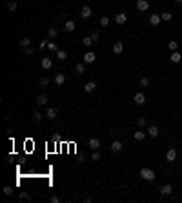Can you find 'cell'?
Returning <instances> with one entry per match:
<instances>
[{"label":"cell","instance_id":"6da1fadb","mask_svg":"<svg viewBox=\"0 0 182 203\" xmlns=\"http://www.w3.org/2000/svg\"><path fill=\"white\" fill-rule=\"evenodd\" d=\"M140 178L142 180H146V181H153L157 174H155V171H151V169H147V167H142L140 169Z\"/></svg>","mask_w":182,"mask_h":203},{"label":"cell","instance_id":"7a4b0ae2","mask_svg":"<svg viewBox=\"0 0 182 203\" xmlns=\"http://www.w3.org/2000/svg\"><path fill=\"white\" fill-rule=\"evenodd\" d=\"M135 7L139 9L140 13H146L147 9H149V2L147 0H137V4H135Z\"/></svg>","mask_w":182,"mask_h":203},{"label":"cell","instance_id":"3957f363","mask_svg":"<svg viewBox=\"0 0 182 203\" xmlns=\"http://www.w3.org/2000/svg\"><path fill=\"white\" fill-rule=\"evenodd\" d=\"M57 114H58V111H57L55 107H47L46 109V118H47V120H55Z\"/></svg>","mask_w":182,"mask_h":203},{"label":"cell","instance_id":"277c9868","mask_svg":"<svg viewBox=\"0 0 182 203\" xmlns=\"http://www.w3.org/2000/svg\"><path fill=\"white\" fill-rule=\"evenodd\" d=\"M166 160H168L169 163H173L177 160V151L171 147V149H168V152H166Z\"/></svg>","mask_w":182,"mask_h":203},{"label":"cell","instance_id":"5b68a950","mask_svg":"<svg viewBox=\"0 0 182 203\" xmlns=\"http://www.w3.org/2000/svg\"><path fill=\"white\" fill-rule=\"evenodd\" d=\"M95 60H97V54L93 53V51H87L84 54V63H93Z\"/></svg>","mask_w":182,"mask_h":203},{"label":"cell","instance_id":"8992f818","mask_svg":"<svg viewBox=\"0 0 182 203\" xmlns=\"http://www.w3.org/2000/svg\"><path fill=\"white\" fill-rule=\"evenodd\" d=\"M133 100H135L137 105H144V103H146V96H144V93H137Z\"/></svg>","mask_w":182,"mask_h":203},{"label":"cell","instance_id":"52a82bcc","mask_svg":"<svg viewBox=\"0 0 182 203\" xmlns=\"http://www.w3.org/2000/svg\"><path fill=\"white\" fill-rule=\"evenodd\" d=\"M122 147H124V145H122V142H119V140H113L111 142V151L113 152H120Z\"/></svg>","mask_w":182,"mask_h":203},{"label":"cell","instance_id":"ba28073f","mask_svg":"<svg viewBox=\"0 0 182 203\" xmlns=\"http://www.w3.org/2000/svg\"><path fill=\"white\" fill-rule=\"evenodd\" d=\"M91 13H93V11H91V7H89V6H84V7L80 9V17L84 18V20H86V18H89V17H91Z\"/></svg>","mask_w":182,"mask_h":203},{"label":"cell","instance_id":"9c48e42d","mask_svg":"<svg viewBox=\"0 0 182 203\" xmlns=\"http://www.w3.org/2000/svg\"><path fill=\"white\" fill-rule=\"evenodd\" d=\"M87 145H89L93 151H98V149H100V140H98V138H91Z\"/></svg>","mask_w":182,"mask_h":203},{"label":"cell","instance_id":"30bf717a","mask_svg":"<svg viewBox=\"0 0 182 203\" xmlns=\"http://www.w3.org/2000/svg\"><path fill=\"white\" fill-rule=\"evenodd\" d=\"M159 127H157V125H149V127H147V134H149L151 138H157V136H159Z\"/></svg>","mask_w":182,"mask_h":203},{"label":"cell","instance_id":"8fae6325","mask_svg":"<svg viewBox=\"0 0 182 203\" xmlns=\"http://www.w3.org/2000/svg\"><path fill=\"white\" fill-rule=\"evenodd\" d=\"M171 192H173V187L171 185H162L160 187V194L162 196H171Z\"/></svg>","mask_w":182,"mask_h":203},{"label":"cell","instance_id":"7c38bea8","mask_svg":"<svg viewBox=\"0 0 182 203\" xmlns=\"http://www.w3.org/2000/svg\"><path fill=\"white\" fill-rule=\"evenodd\" d=\"M115 22L120 24V26H122V24H126V22H127V15H126V13H119V15L115 17Z\"/></svg>","mask_w":182,"mask_h":203},{"label":"cell","instance_id":"4fadbf2b","mask_svg":"<svg viewBox=\"0 0 182 203\" xmlns=\"http://www.w3.org/2000/svg\"><path fill=\"white\" fill-rule=\"evenodd\" d=\"M122 51H124V44H122V42H115V44H113V53H115V54H120Z\"/></svg>","mask_w":182,"mask_h":203},{"label":"cell","instance_id":"5bb4252c","mask_svg":"<svg viewBox=\"0 0 182 203\" xmlns=\"http://www.w3.org/2000/svg\"><path fill=\"white\" fill-rule=\"evenodd\" d=\"M160 20H162L160 15H151V17H149V24H151V26H159Z\"/></svg>","mask_w":182,"mask_h":203},{"label":"cell","instance_id":"9a60e30c","mask_svg":"<svg viewBox=\"0 0 182 203\" xmlns=\"http://www.w3.org/2000/svg\"><path fill=\"white\" fill-rule=\"evenodd\" d=\"M75 73H77V75H84V73H86V63L84 62L77 63V65H75Z\"/></svg>","mask_w":182,"mask_h":203},{"label":"cell","instance_id":"2e32d148","mask_svg":"<svg viewBox=\"0 0 182 203\" xmlns=\"http://www.w3.org/2000/svg\"><path fill=\"white\" fill-rule=\"evenodd\" d=\"M75 27L77 26H75V22H73V20H67L66 24H64V29H66L67 33H73V31H75Z\"/></svg>","mask_w":182,"mask_h":203},{"label":"cell","instance_id":"e0dca14e","mask_svg":"<svg viewBox=\"0 0 182 203\" xmlns=\"http://www.w3.org/2000/svg\"><path fill=\"white\" fill-rule=\"evenodd\" d=\"M95 89H97V83L95 82H87L86 85H84V91L86 93H95Z\"/></svg>","mask_w":182,"mask_h":203},{"label":"cell","instance_id":"ac0fdd59","mask_svg":"<svg viewBox=\"0 0 182 203\" xmlns=\"http://www.w3.org/2000/svg\"><path fill=\"white\" fill-rule=\"evenodd\" d=\"M46 103H47V96H46V95H38V96H37V105H38V107L46 105Z\"/></svg>","mask_w":182,"mask_h":203},{"label":"cell","instance_id":"d6986e66","mask_svg":"<svg viewBox=\"0 0 182 203\" xmlns=\"http://www.w3.org/2000/svg\"><path fill=\"white\" fill-rule=\"evenodd\" d=\"M42 69H51V65H53V60L51 58H42Z\"/></svg>","mask_w":182,"mask_h":203},{"label":"cell","instance_id":"ffe728a7","mask_svg":"<svg viewBox=\"0 0 182 203\" xmlns=\"http://www.w3.org/2000/svg\"><path fill=\"white\" fill-rule=\"evenodd\" d=\"M66 82V75H62V73H58L55 76V85H62V83Z\"/></svg>","mask_w":182,"mask_h":203},{"label":"cell","instance_id":"44dd1931","mask_svg":"<svg viewBox=\"0 0 182 203\" xmlns=\"http://www.w3.org/2000/svg\"><path fill=\"white\" fill-rule=\"evenodd\" d=\"M180 60H182L180 53H177V51H173V53H171V63H179Z\"/></svg>","mask_w":182,"mask_h":203},{"label":"cell","instance_id":"7402d4cb","mask_svg":"<svg viewBox=\"0 0 182 203\" xmlns=\"http://www.w3.org/2000/svg\"><path fill=\"white\" fill-rule=\"evenodd\" d=\"M42 118H44V116H42V114H40V112H38V111H35V112H33V114H31V120L35 122V123H40V122H42Z\"/></svg>","mask_w":182,"mask_h":203},{"label":"cell","instance_id":"603a6c76","mask_svg":"<svg viewBox=\"0 0 182 203\" xmlns=\"http://www.w3.org/2000/svg\"><path fill=\"white\" fill-rule=\"evenodd\" d=\"M133 138H135L137 142H142V140L146 138V132H144V131H137L135 134H133Z\"/></svg>","mask_w":182,"mask_h":203},{"label":"cell","instance_id":"cb8c5ba5","mask_svg":"<svg viewBox=\"0 0 182 203\" xmlns=\"http://www.w3.org/2000/svg\"><path fill=\"white\" fill-rule=\"evenodd\" d=\"M29 44H31V40H29V38L26 36V38H22V40L18 42V46H20L22 49H26V47H29Z\"/></svg>","mask_w":182,"mask_h":203},{"label":"cell","instance_id":"d4e9b609","mask_svg":"<svg viewBox=\"0 0 182 203\" xmlns=\"http://www.w3.org/2000/svg\"><path fill=\"white\" fill-rule=\"evenodd\" d=\"M47 49H49V51H53V53H57V51H58V46H57L55 42L47 40Z\"/></svg>","mask_w":182,"mask_h":203},{"label":"cell","instance_id":"484cf974","mask_svg":"<svg viewBox=\"0 0 182 203\" xmlns=\"http://www.w3.org/2000/svg\"><path fill=\"white\" fill-rule=\"evenodd\" d=\"M82 44H84L86 47H89V46H93V38L91 36H84L82 38Z\"/></svg>","mask_w":182,"mask_h":203},{"label":"cell","instance_id":"4316f807","mask_svg":"<svg viewBox=\"0 0 182 203\" xmlns=\"http://www.w3.org/2000/svg\"><path fill=\"white\" fill-rule=\"evenodd\" d=\"M160 17H162V20H164V22H171V18H173V15H171V13H168V11H166V13H162V15H160Z\"/></svg>","mask_w":182,"mask_h":203},{"label":"cell","instance_id":"83f0119b","mask_svg":"<svg viewBox=\"0 0 182 203\" xmlns=\"http://www.w3.org/2000/svg\"><path fill=\"white\" fill-rule=\"evenodd\" d=\"M66 56H67L66 51H60V49L57 51V60H66Z\"/></svg>","mask_w":182,"mask_h":203},{"label":"cell","instance_id":"f1b7e54d","mask_svg":"<svg viewBox=\"0 0 182 203\" xmlns=\"http://www.w3.org/2000/svg\"><path fill=\"white\" fill-rule=\"evenodd\" d=\"M17 7H18V6H17V2H9V4H7V11H9V13L17 11Z\"/></svg>","mask_w":182,"mask_h":203},{"label":"cell","instance_id":"f546056e","mask_svg":"<svg viewBox=\"0 0 182 203\" xmlns=\"http://www.w3.org/2000/svg\"><path fill=\"white\" fill-rule=\"evenodd\" d=\"M57 34H58L57 29H47V36L49 38H57Z\"/></svg>","mask_w":182,"mask_h":203},{"label":"cell","instance_id":"4dcf8cb0","mask_svg":"<svg viewBox=\"0 0 182 203\" xmlns=\"http://www.w3.org/2000/svg\"><path fill=\"white\" fill-rule=\"evenodd\" d=\"M147 85H149V80H147L146 76H142V78H140V87L144 89V87H147Z\"/></svg>","mask_w":182,"mask_h":203},{"label":"cell","instance_id":"1f68e13d","mask_svg":"<svg viewBox=\"0 0 182 203\" xmlns=\"http://www.w3.org/2000/svg\"><path fill=\"white\" fill-rule=\"evenodd\" d=\"M168 47H169V51H177V47H179V44H177L175 40H171V42L168 44Z\"/></svg>","mask_w":182,"mask_h":203},{"label":"cell","instance_id":"d6a6232c","mask_svg":"<svg viewBox=\"0 0 182 203\" xmlns=\"http://www.w3.org/2000/svg\"><path fill=\"white\" fill-rule=\"evenodd\" d=\"M137 123H139V125H140V127H146V125H147V120H146V118H144V116H140V118H139V120H137Z\"/></svg>","mask_w":182,"mask_h":203},{"label":"cell","instance_id":"836d02e7","mask_svg":"<svg viewBox=\"0 0 182 203\" xmlns=\"http://www.w3.org/2000/svg\"><path fill=\"white\" fill-rule=\"evenodd\" d=\"M100 26H102V27L109 26V18H107V17H102V18H100Z\"/></svg>","mask_w":182,"mask_h":203},{"label":"cell","instance_id":"e575fe53","mask_svg":"<svg viewBox=\"0 0 182 203\" xmlns=\"http://www.w3.org/2000/svg\"><path fill=\"white\" fill-rule=\"evenodd\" d=\"M91 160H93V161H98V160H100V152H98V151H93Z\"/></svg>","mask_w":182,"mask_h":203},{"label":"cell","instance_id":"d590c367","mask_svg":"<svg viewBox=\"0 0 182 203\" xmlns=\"http://www.w3.org/2000/svg\"><path fill=\"white\" fill-rule=\"evenodd\" d=\"M38 83H40V85H42V87H46V85H47V83H49V80H47V78H46V76H42V78H40V80H38Z\"/></svg>","mask_w":182,"mask_h":203},{"label":"cell","instance_id":"8d00e7d4","mask_svg":"<svg viewBox=\"0 0 182 203\" xmlns=\"http://www.w3.org/2000/svg\"><path fill=\"white\" fill-rule=\"evenodd\" d=\"M4 194H6V196H11V194H13V189H11V187H4Z\"/></svg>","mask_w":182,"mask_h":203},{"label":"cell","instance_id":"74e56055","mask_svg":"<svg viewBox=\"0 0 182 203\" xmlns=\"http://www.w3.org/2000/svg\"><path fill=\"white\" fill-rule=\"evenodd\" d=\"M98 36H100V34H98V31H93V33H91V38H93V42H98Z\"/></svg>","mask_w":182,"mask_h":203},{"label":"cell","instance_id":"f35d334b","mask_svg":"<svg viewBox=\"0 0 182 203\" xmlns=\"http://www.w3.org/2000/svg\"><path fill=\"white\" fill-rule=\"evenodd\" d=\"M24 53H26V54H27V56H31V54H33V53H35V51H33V49H31V47H26V49H24Z\"/></svg>","mask_w":182,"mask_h":203},{"label":"cell","instance_id":"ab89813d","mask_svg":"<svg viewBox=\"0 0 182 203\" xmlns=\"http://www.w3.org/2000/svg\"><path fill=\"white\" fill-rule=\"evenodd\" d=\"M49 201H51V203H58V201H60V198H58V196H51V198H49Z\"/></svg>","mask_w":182,"mask_h":203},{"label":"cell","instance_id":"60d3db41","mask_svg":"<svg viewBox=\"0 0 182 203\" xmlns=\"http://www.w3.org/2000/svg\"><path fill=\"white\" fill-rule=\"evenodd\" d=\"M29 198H31V196H29V194H27V192H22V194H20V200H26V201H27V200H29Z\"/></svg>","mask_w":182,"mask_h":203},{"label":"cell","instance_id":"b9f144b4","mask_svg":"<svg viewBox=\"0 0 182 203\" xmlns=\"http://www.w3.org/2000/svg\"><path fill=\"white\" fill-rule=\"evenodd\" d=\"M93 201V198L91 196H87V198H84V203H91Z\"/></svg>","mask_w":182,"mask_h":203},{"label":"cell","instance_id":"7bdbcfd3","mask_svg":"<svg viewBox=\"0 0 182 203\" xmlns=\"http://www.w3.org/2000/svg\"><path fill=\"white\" fill-rule=\"evenodd\" d=\"M175 2H177V4H182V0H175Z\"/></svg>","mask_w":182,"mask_h":203}]
</instances>
